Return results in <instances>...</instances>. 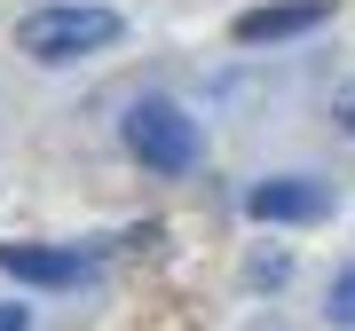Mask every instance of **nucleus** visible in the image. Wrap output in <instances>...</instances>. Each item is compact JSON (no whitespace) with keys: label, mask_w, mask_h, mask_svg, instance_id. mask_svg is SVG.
Masks as SVG:
<instances>
[{"label":"nucleus","mask_w":355,"mask_h":331,"mask_svg":"<svg viewBox=\"0 0 355 331\" xmlns=\"http://www.w3.org/2000/svg\"><path fill=\"white\" fill-rule=\"evenodd\" d=\"M127 150L150 166V174H190V166H198V118L182 111V102L150 95V102L127 111Z\"/></svg>","instance_id":"nucleus-2"},{"label":"nucleus","mask_w":355,"mask_h":331,"mask_svg":"<svg viewBox=\"0 0 355 331\" xmlns=\"http://www.w3.org/2000/svg\"><path fill=\"white\" fill-rule=\"evenodd\" d=\"M331 16V0H277V8H245L237 16V39L245 48H261V39H300V32H316Z\"/></svg>","instance_id":"nucleus-5"},{"label":"nucleus","mask_w":355,"mask_h":331,"mask_svg":"<svg viewBox=\"0 0 355 331\" xmlns=\"http://www.w3.org/2000/svg\"><path fill=\"white\" fill-rule=\"evenodd\" d=\"M119 39V16L95 8V0H71V8H40L16 24V48L32 55V64H79V55L111 48Z\"/></svg>","instance_id":"nucleus-1"},{"label":"nucleus","mask_w":355,"mask_h":331,"mask_svg":"<svg viewBox=\"0 0 355 331\" xmlns=\"http://www.w3.org/2000/svg\"><path fill=\"white\" fill-rule=\"evenodd\" d=\"M0 331H32V316L24 307H0Z\"/></svg>","instance_id":"nucleus-7"},{"label":"nucleus","mask_w":355,"mask_h":331,"mask_svg":"<svg viewBox=\"0 0 355 331\" xmlns=\"http://www.w3.org/2000/svg\"><path fill=\"white\" fill-rule=\"evenodd\" d=\"M245 213L253 221H324L331 190L308 181V174H277V181H261V190H245Z\"/></svg>","instance_id":"nucleus-3"},{"label":"nucleus","mask_w":355,"mask_h":331,"mask_svg":"<svg viewBox=\"0 0 355 331\" xmlns=\"http://www.w3.org/2000/svg\"><path fill=\"white\" fill-rule=\"evenodd\" d=\"M340 118H347V134H355V87H347V102H340Z\"/></svg>","instance_id":"nucleus-8"},{"label":"nucleus","mask_w":355,"mask_h":331,"mask_svg":"<svg viewBox=\"0 0 355 331\" xmlns=\"http://www.w3.org/2000/svg\"><path fill=\"white\" fill-rule=\"evenodd\" d=\"M331 323L355 331V268H340V276H331Z\"/></svg>","instance_id":"nucleus-6"},{"label":"nucleus","mask_w":355,"mask_h":331,"mask_svg":"<svg viewBox=\"0 0 355 331\" xmlns=\"http://www.w3.org/2000/svg\"><path fill=\"white\" fill-rule=\"evenodd\" d=\"M0 276H16V284H79L87 260L71 244H0Z\"/></svg>","instance_id":"nucleus-4"}]
</instances>
